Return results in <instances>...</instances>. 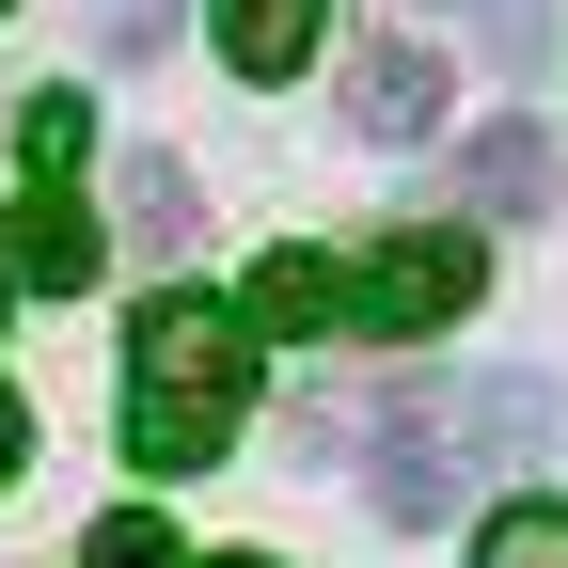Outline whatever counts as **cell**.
<instances>
[{
	"label": "cell",
	"mask_w": 568,
	"mask_h": 568,
	"mask_svg": "<svg viewBox=\"0 0 568 568\" xmlns=\"http://www.w3.org/2000/svg\"><path fill=\"white\" fill-rule=\"evenodd\" d=\"M253 426V316L205 301V284H159L126 316V458L142 474H205Z\"/></svg>",
	"instance_id": "1"
},
{
	"label": "cell",
	"mask_w": 568,
	"mask_h": 568,
	"mask_svg": "<svg viewBox=\"0 0 568 568\" xmlns=\"http://www.w3.org/2000/svg\"><path fill=\"white\" fill-rule=\"evenodd\" d=\"M0 253H17V284H48V301H80V284L111 268V222L80 190V95L17 111V222H0Z\"/></svg>",
	"instance_id": "2"
},
{
	"label": "cell",
	"mask_w": 568,
	"mask_h": 568,
	"mask_svg": "<svg viewBox=\"0 0 568 568\" xmlns=\"http://www.w3.org/2000/svg\"><path fill=\"white\" fill-rule=\"evenodd\" d=\"M474 301H489V237H474V222L379 237L364 268H347V332H364V347H426V332H458Z\"/></svg>",
	"instance_id": "3"
},
{
	"label": "cell",
	"mask_w": 568,
	"mask_h": 568,
	"mask_svg": "<svg viewBox=\"0 0 568 568\" xmlns=\"http://www.w3.org/2000/svg\"><path fill=\"white\" fill-rule=\"evenodd\" d=\"M364 489H379V521H458V489H489V474L458 443V410L426 395V410H395L379 443H364Z\"/></svg>",
	"instance_id": "4"
},
{
	"label": "cell",
	"mask_w": 568,
	"mask_h": 568,
	"mask_svg": "<svg viewBox=\"0 0 568 568\" xmlns=\"http://www.w3.org/2000/svg\"><path fill=\"white\" fill-rule=\"evenodd\" d=\"M443 111H458V80L426 48H364V63H347V126H364V142H426Z\"/></svg>",
	"instance_id": "5"
},
{
	"label": "cell",
	"mask_w": 568,
	"mask_h": 568,
	"mask_svg": "<svg viewBox=\"0 0 568 568\" xmlns=\"http://www.w3.org/2000/svg\"><path fill=\"white\" fill-rule=\"evenodd\" d=\"M458 190L489 205V222H521V205H552V126H474V159H458Z\"/></svg>",
	"instance_id": "6"
},
{
	"label": "cell",
	"mask_w": 568,
	"mask_h": 568,
	"mask_svg": "<svg viewBox=\"0 0 568 568\" xmlns=\"http://www.w3.org/2000/svg\"><path fill=\"white\" fill-rule=\"evenodd\" d=\"M237 316H253V332H347V268H332V253H268V268L237 284Z\"/></svg>",
	"instance_id": "7"
},
{
	"label": "cell",
	"mask_w": 568,
	"mask_h": 568,
	"mask_svg": "<svg viewBox=\"0 0 568 568\" xmlns=\"http://www.w3.org/2000/svg\"><path fill=\"white\" fill-rule=\"evenodd\" d=\"M222 63L237 80H301L316 63V0H222Z\"/></svg>",
	"instance_id": "8"
},
{
	"label": "cell",
	"mask_w": 568,
	"mask_h": 568,
	"mask_svg": "<svg viewBox=\"0 0 568 568\" xmlns=\"http://www.w3.org/2000/svg\"><path fill=\"white\" fill-rule=\"evenodd\" d=\"M474 568H568V506H489V537H474Z\"/></svg>",
	"instance_id": "9"
},
{
	"label": "cell",
	"mask_w": 568,
	"mask_h": 568,
	"mask_svg": "<svg viewBox=\"0 0 568 568\" xmlns=\"http://www.w3.org/2000/svg\"><path fill=\"white\" fill-rule=\"evenodd\" d=\"M126 237H190V159H126Z\"/></svg>",
	"instance_id": "10"
},
{
	"label": "cell",
	"mask_w": 568,
	"mask_h": 568,
	"mask_svg": "<svg viewBox=\"0 0 568 568\" xmlns=\"http://www.w3.org/2000/svg\"><path fill=\"white\" fill-rule=\"evenodd\" d=\"M174 17H190V0H95V48H111V63H159Z\"/></svg>",
	"instance_id": "11"
},
{
	"label": "cell",
	"mask_w": 568,
	"mask_h": 568,
	"mask_svg": "<svg viewBox=\"0 0 568 568\" xmlns=\"http://www.w3.org/2000/svg\"><path fill=\"white\" fill-rule=\"evenodd\" d=\"M80 568H190V552H174V521H142V506H126V521L80 537Z\"/></svg>",
	"instance_id": "12"
},
{
	"label": "cell",
	"mask_w": 568,
	"mask_h": 568,
	"mask_svg": "<svg viewBox=\"0 0 568 568\" xmlns=\"http://www.w3.org/2000/svg\"><path fill=\"white\" fill-rule=\"evenodd\" d=\"M426 17H458V0H426ZM474 17H489V32H506V48L537 63V0H474Z\"/></svg>",
	"instance_id": "13"
},
{
	"label": "cell",
	"mask_w": 568,
	"mask_h": 568,
	"mask_svg": "<svg viewBox=\"0 0 568 568\" xmlns=\"http://www.w3.org/2000/svg\"><path fill=\"white\" fill-rule=\"evenodd\" d=\"M17 458H32V410H17V395H0V489H17Z\"/></svg>",
	"instance_id": "14"
},
{
	"label": "cell",
	"mask_w": 568,
	"mask_h": 568,
	"mask_svg": "<svg viewBox=\"0 0 568 568\" xmlns=\"http://www.w3.org/2000/svg\"><path fill=\"white\" fill-rule=\"evenodd\" d=\"M0 316H17V253H0Z\"/></svg>",
	"instance_id": "15"
},
{
	"label": "cell",
	"mask_w": 568,
	"mask_h": 568,
	"mask_svg": "<svg viewBox=\"0 0 568 568\" xmlns=\"http://www.w3.org/2000/svg\"><path fill=\"white\" fill-rule=\"evenodd\" d=\"M222 568H268V552H222Z\"/></svg>",
	"instance_id": "16"
},
{
	"label": "cell",
	"mask_w": 568,
	"mask_h": 568,
	"mask_svg": "<svg viewBox=\"0 0 568 568\" xmlns=\"http://www.w3.org/2000/svg\"><path fill=\"white\" fill-rule=\"evenodd\" d=\"M0 17H17V0H0Z\"/></svg>",
	"instance_id": "17"
}]
</instances>
